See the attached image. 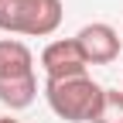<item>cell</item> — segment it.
Segmentation results:
<instances>
[{
	"mask_svg": "<svg viewBox=\"0 0 123 123\" xmlns=\"http://www.w3.org/2000/svg\"><path fill=\"white\" fill-rule=\"evenodd\" d=\"M103 86L92 82L89 75H75V79H48L44 82V99H48L51 113L68 123H92L103 103Z\"/></svg>",
	"mask_w": 123,
	"mask_h": 123,
	"instance_id": "obj_1",
	"label": "cell"
},
{
	"mask_svg": "<svg viewBox=\"0 0 123 123\" xmlns=\"http://www.w3.org/2000/svg\"><path fill=\"white\" fill-rule=\"evenodd\" d=\"M62 0H0V31L27 38H48L62 27Z\"/></svg>",
	"mask_w": 123,
	"mask_h": 123,
	"instance_id": "obj_2",
	"label": "cell"
},
{
	"mask_svg": "<svg viewBox=\"0 0 123 123\" xmlns=\"http://www.w3.org/2000/svg\"><path fill=\"white\" fill-rule=\"evenodd\" d=\"M41 68L48 79H75V75H86L89 62L79 48L75 38H58V41H48L41 51Z\"/></svg>",
	"mask_w": 123,
	"mask_h": 123,
	"instance_id": "obj_3",
	"label": "cell"
},
{
	"mask_svg": "<svg viewBox=\"0 0 123 123\" xmlns=\"http://www.w3.org/2000/svg\"><path fill=\"white\" fill-rule=\"evenodd\" d=\"M75 41H79V48L86 55L89 65H110V62L120 58V31L110 27V24H86L79 34H75Z\"/></svg>",
	"mask_w": 123,
	"mask_h": 123,
	"instance_id": "obj_4",
	"label": "cell"
},
{
	"mask_svg": "<svg viewBox=\"0 0 123 123\" xmlns=\"http://www.w3.org/2000/svg\"><path fill=\"white\" fill-rule=\"evenodd\" d=\"M34 75V55L17 38H0V82Z\"/></svg>",
	"mask_w": 123,
	"mask_h": 123,
	"instance_id": "obj_5",
	"label": "cell"
},
{
	"mask_svg": "<svg viewBox=\"0 0 123 123\" xmlns=\"http://www.w3.org/2000/svg\"><path fill=\"white\" fill-rule=\"evenodd\" d=\"M38 96V79L27 75V79H10V82H0V103L7 110H27Z\"/></svg>",
	"mask_w": 123,
	"mask_h": 123,
	"instance_id": "obj_6",
	"label": "cell"
},
{
	"mask_svg": "<svg viewBox=\"0 0 123 123\" xmlns=\"http://www.w3.org/2000/svg\"><path fill=\"white\" fill-rule=\"evenodd\" d=\"M92 123H123V92L120 89H106L99 113L92 116Z\"/></svg>",
	"mask_w": 123,
	"mask_h": 123,
	"instance_id": "obj_7",
	"label": "cell"
},
{
	"mask_svg": "<svg viewBox=\"0 0 123 123\" xmlns=\"http://www.w3.org/2000/svg\"><path fill=\"white\" fill-rule=\"evenodd\" d=\"M0 123H21V120H14V116H0Z\"/></svg>",
	"mask_w": 123,
	"mask_h": 123,
	"instance_id": "obj_8",
	"label": "cell"
}]
</instances>
